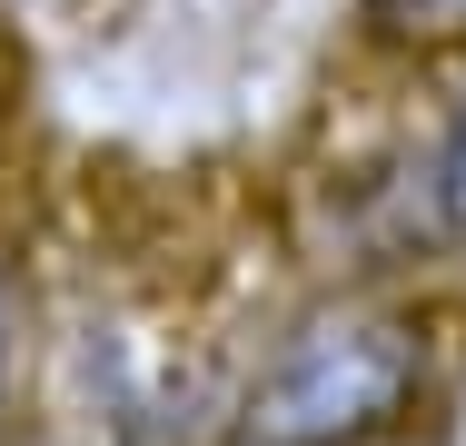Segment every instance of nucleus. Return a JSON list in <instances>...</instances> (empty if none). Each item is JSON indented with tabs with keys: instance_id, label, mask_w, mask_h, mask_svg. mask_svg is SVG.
I'll use <instances>...</instances> for the list:
<instances>
[{
	"instance_id": "f03ea898",
	"label": "nucleus",
	"mask_w": 466,
	"mask_h": 446,
	"mask_svg": "<svg viewBox=\"0 0 466 446\" xmlns=\"http://www.w3.org/2000/svg\"><path fill=\"white\" fill-rule=\"evenodd\" d=\"M427 228H437V248L466 258V80L437 119V149H427Z\"/></svg>"
},
{
	"instance_id": "f257e3e1",
	"label": "nucleus",
	"mask_w": 466,
	"mask_h": 446,
	"mask_svg": "<svg viewBox=\"0 0 466 446\" xmlns=\"http://www.w3.org/2000/svg\"><path fill=\"white\" fill-rule=\"evenodd\" d=\"M437 397V338L397 298H318L298 308L238 397L218 407L208 446H397Z\"/></svg>"
},
{
	"instance_id": "20e7f679",
	"label": "nucleus",
	"mask_w": 466,
	"mask_h": 446,
	"mask_svg": "<svg viewBox=\"0 0 466 446\" xmlns=\"http://www.w3.org/2000/svg\"><path fill=\"white\" fill-rule=\"evenodd\" d=\"M358 10L407 50H466V0H358Z\"/></svg>"
},
{
	"instance_id": "7ed1b4c3",
	"label": "nucleus",
	"mask_w": 466,
	"mask_h": 446,
	"mask_svg": "<svg viewBox=\"0 0 466 446\" xmlns=\"http://www.w3.org/2000/svg\"><path fill=\"white\" fill-rule=\"evenodd\" d=\"M20 377H30V298H20V268L0 258V446L20 437Z\"/></svg>"
}]
</instances>
